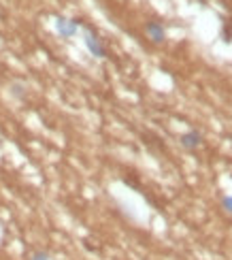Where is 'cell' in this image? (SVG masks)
Masks as SVG:
<instances>
[{
	"label": "cell",
	"instance_id": "6da1fadb",
	"mask_svg": "<svg viewBox=\"0 0 232 260\" xmlns=\"http://www.w3.org/2000/svg\"><path fill=\"white\" fill-rule=\"evenodd\" d=\"M83 43L94 58H98V60L107 58V47L103 45V41L96 37V32H92L90 28H85V32H83Z\"/></svg>",
	"mask_w": 232,
	"mask_h": 260
},
{
	"label": "cell",
	"instance_id": "7a4b0ae2",
	"mask_svg": "<svg viewBox=\"0 0 232 260\" xmlns=\"http://www.w3.org/2000/svg\"><path fill=\"white\" fill-rule=\"evenodd\" d=\"M56 32L62 39H73L77 32L81 28V21L79 19H69V17H56Z\"/></svg>",
	"mask_w": 232,
	"mask_h": 260
},
{
	"label": "cell",
	"instance_id": "3957f363",
	"mask_svg": "<svg viewBox=\"0 0 232 260\" xmlns=\"http://www.w3.org/2000/svg\"><path fill=\"white\" fill-rule=\"evenodd\" d=\"M145 32L153 43H164V39H167V30H164V26L160 21H147Z\"/></svg>",
	"mask_w": 232,
	"mask_h": 260
},
{
	"label": "cell",
	"instance_id": "277c9868",
	"mask_svg": "<svg viewBox=\"0 0 232 260\" xmlns=\"http://www.w3.org/2000/svg\"><path fill=\"white\" fill-rule=\"evenodd\" d=\"M179 141H181V145L185 149H196V147H201V143H203V135L198 133V130H187V133H183L179 137Z\"/></svg>",
	"mask_w": 232,
	"mask_h": 260
},
{
	"label": "cell",
	"instance_id": "5b68a950",
	"mask_svg": "<svg viewBox=\"0 0 232 260\" xmlns=\"http://www.w3.org/2000/svg\"><path fill=\"white\" fill-rule=\"evenodd\" d=\"M11 96H15V99L19 101H24L26 99V88H24V83H11Z\"/></svg>",
	"mask_w": 232,
	"mask_h": 260
},
{
	"label": "cell",
	"instance_id": "8992f818",
	"mask_svg": "<svg viewBox=\"0 0 232 260\" xmlns=\"http://www.w3.org/2000/svg\"><path fill=\"white\" fill-rule=\"evenodd\" d=\"M28 260H51V254L45 252V250H37L35 254H32Z\"/></svg>",
	"mask_w": 232,
	"mask_h": 260
},
{
	"label": "cell",
	"instance_id": "52a82bcc",
	"mask_svg": "<svg viewBox=\"0 0 232 260\" xmlns=\"http://www.w3.org/2000/svg\"><path fill=\"white\" fill-rule=\"evenodd\" d=\"M222 207H224L226 211H232V197H224V199H222Z\"/></svg>",
	"mask_w": 232,
	"mask_h": 260
}]
</instances>
